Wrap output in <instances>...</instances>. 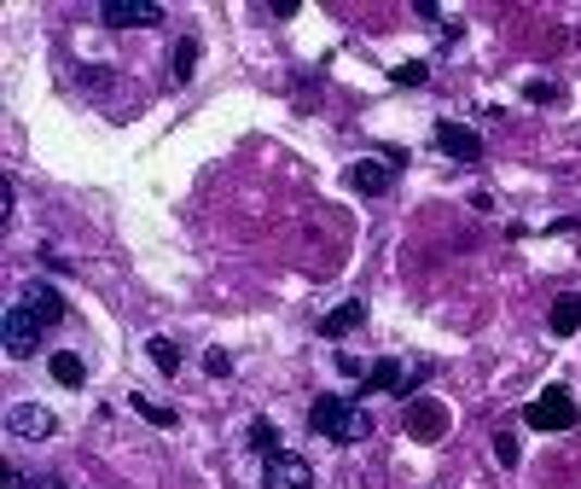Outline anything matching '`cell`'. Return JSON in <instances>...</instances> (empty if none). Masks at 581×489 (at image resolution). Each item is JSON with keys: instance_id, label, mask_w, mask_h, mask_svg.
<instances>
[{"instance_id": "4fadbf2b", "label": "cell", "mask_w": 581, "mask_h": 489, "mask_svg": "<svg viewBox=\"0 0 581 489\" xmlns=\"http://www.w3.org/2000/svg\"><path fill=\"white\" fill-rule=\"evenodd\" d=\"M367 320V303L361 297H349V303H337V309L320 320V339H344V332H355Z\"/></svg>"}, {"instance_id": "30bf717a", "label": "cell", "mask_w": 581, "mask_h": 489, "mask_svg": "<svg viewBox=\"0 0 581 489\" xmlns=\"http://www.w3.org/2000/svg\"><path fill=\"white\" fill-rule=\"evenodd\" d=\"M18 303H24V309H29V315H36V320H41V327H47V332H53V327H59V320H64V297H59V292H53V285H47V280H29Z\"/></svg>"}, {"instance_id": "9a60e30c", "label": "cell", "mask_w": 581, "mask_h": 489, "mask_svg": "<svg viewBox=\"0 0 581 489\" xmlns=\"http://www.w3.org/2000/svg\"><path fill=\"white\" fill-rule=\"evenodd\" d=\"M250 449L262 454V461H273V454H285V443H280V426H273V419H250Z\"/></svg>"}, {"instance_id": "8fae6325", "label": "cell", "mask_w": 581, "mask_h": 489, "mask_svg": "<svg viewBox=\"0 0 581 489\" xmlns=\"http://www.w3.org/2000/svg\"><path fill=\"white\" fill-rule=\"evenodd\" d=\"M7 431H12V437H53L59 419L47 414V408H36V402H18V408H12V419H7Z\"/></svg>"}, {"instance_id": "8992f818", "label": "cell", "mask_w": 581, "mask_h": 489, "mask_svg": "<svg viewBox=\"0 0 581 489\" xmlns=\"http://www.w3.org/2000/svg\"><path fill=\"white\" fill-rule=\"evenodd\" d=\"M41 332H47L41 320L29 315L24 303H12V309H7V356H18V362H24V356H36Z\"/></svg>"}, {"instance_id": "277c9868", "label": "cell", "mask_w": 581, "mask_h": 489, "mask_svg": "<svg viewBox=\"0 0 581 489\" xmlns=\"http://www.w3.org/2000/svg\"><path fill=\"white\" fill-rule=\"evenodd\" d=\"M99 19H106L111 29H158L163 24V7H158V0H106V7H99Z\"/></svg>"}, {"instance_id": "5b68a950", "label": "cell", "mask_w": 581, "mask_h": 489, "mask_svg": "<svg viewBox=\"0 0 581 489\" xmlns=\"http://www.w3.org/2000/svg\"><path fill=\"white\" fill-rule=\"evenodd\" d=\"M262 489H314V466L285 449L273 461H262Z\"/></svg>"}, {"instance_id": "52a82bcc", "label": "cell", "mask_w": 581, "mask_h": 489, "mask_svg": "<svg viewBox=\"0 0 581 489\" xmlns=\"http://www.w3.org/2000/svg\"><path fill=\"white\" fill-rule=\"evenodd\" d=\"M436 151L442 158H459V163H483V134L466 123H436Z\"/></svg>"}, {"instance_id": "44dd1931", "label": "cell", "mask_w": 581, "mask_h": 489, "mask_svg": "<svg viewBox=\"0 0 581 489\" xmlns=\"http://www.w3.org/2000/svg\"><path fill=\"white\" fill-rule=\"evenodd\" d=\"M203 367H210V379H227V374H233V356H227V350H210Z\"/></svg>"}, {"instance_id": "ba28073f", "label": "cell", "mask_w": 581, "mask_h": 489, "mask_svg": "<svg viewBox=\"0 0 581 489\" xmlns=\"http://www.w3.org/2000/svg\"><path fill=\"white\" fill-rule=\"evenodd\" d=\"M442 431H448V408H442V402H424V396L407 402V437H413V443H436Z\"/></svg>"}, {"instance_id": "ac0fdd59", "label": "cell", "mask_w": 581, "mask_h": 489, "mask_svg": "<svg viewBox=\"0 0 581 489\" xmlns=\"http://www.w3.org/2000/svg\"><path fill=\"white\" fill-rule=\"evenodd\" d=\"M390 76H396L401 88H419V82H431V64H424V59H407V64H396Z\"/></svg>"}, {"instance_id": "e0dca14e", "label": "cell", "mask_w": 581, "mask_h": 489, "mask_svg": "<svg viewBox=\"0 0 581 489\" xmlns=\"http://www.w3.org/2000/svg\"><path fill=\"white\" fill-rule=\"evenodd\" d=\"M193 59H198V47H193V41H181V47H175V59H169V82H175V88H181V82H193Z\"/></svg>"}, {"instance_id": "7a4b0ae2", "label": "cell", "mask_w": 581, "mask_h": 489, "mask_svg": "<svg viewBox=\"0 0 581 489\" xmlns=\"http://www.w3.org/2000/svg\"><path fill=\"white\" fill-rule=\"evenodd\" d=\"M431 374H436L431 362H396V356H390V362H379V367H372V374H367L361 396H372V391H390V396L413 402V396H419V384L431 379Z\"/></svg>"}, {"instance_id": "5bb4252c", "label": "cell", "mask_w": 581, "mask_h": 489, "mask_svg": "<svg viewBox=\"0 0 581 489\" xmlns=\"http://www.w3.org/2000/svg\"><path fill=\"white\" fill-rule=\"evenodd\" d=\"M47 374H53L59 384H71V391H76V384H88V362H82L76 350H59V356H47Z\"/></svg>"}, {"instance_id": "7402d4cb", "label": "cell", "mask_w": 581, "mask_h": 489, "mask_svg": "<svg viewBox=\"0 0 581 489\" xmlns=\"http://www.w3.org/2000/svg\"><path fill=\"white\" fill-rule=\"evenodd\" d=\"M7 489H36V484H29L24 472H7Z\"/></svg>"}, {"instance_id": "2e32d148", "label": "cell", "mask_w": 581, "mask_h": 489, "mask_svg": "<svg viewBox=\"0 0 581 489\" xmlns=\"http://www.w3.org/2000/svg\"><path fill=\"white\" fill-rule=\"evenodd\" d=\"M146 356H151V367H158V374H169V379L181 374V344H169V339H151V344H146Z\"/></svg>"}, {"instance_id": "6da1fadb", "label": "cell", "mask_w": 581, "mask_h": 489, "mask_svg": "<svg viewBox=\"0 0 581 489\" xmlns=\"http://www.w3.org/2000/svg\"><path fill=\"white\" fill-rule=\"evenodd\" d=\"M309 431L326 443H367L372 437V414L349 396H314L309 402Z\"/></svg>"}, {"instance_id": "ffe728a7", "label": "cell", "mask_w": 581, "mask_h": 489, "mask_svg": "<svg viewBox=\"0 0 581 489\" xmlns=\"http://www.w3.org/2000/svg\"><path fill=\"white\" fill-rule=\"evenodd\" d=\"M494 461H500V466H518V437H511V431L494 437Z\"/></svg>"}, {"instance_id": "603a6c76", "label": "cell", "mask_w": 581, "mask_h": 489, "mask_svg": "<svg viewBox=\"0 0 581 489\" xmlns=\"http://www.w3.org/2000/svg\"><path fill=\"white\" fill-rule=\"evenodd\" d=\"M47 489H64V484H59V478H47Z\"/></svg>"}, {"instance_id": "7c38bea8", "label": "cell", "mask_w": 581, "mask_h": 489, "mask_svg": "<svg viewBox=\"0 0 581 489\" xmlns=\"http://www.w3.org/2000/svg\"><path fill=\"white\" fill-rule=\"evenodd\" d=\"M546 327H553V339H576V332H581V292L553 297V315H546Z\"/></svg>"}, {"instance_id": "9c48e42d", "label": "cell", "mask_w": 581, "mask_h": 489, "mask_svg": "<svg viewBox=\"0 0 581 489\" xmlns=\"http://www.w3.org/2000/svg\"><path fill=\"white\" fill-rule=\"evenodd\" d=\"M349 187L361 193V198H384L390 187H396V170H390V158H361L349 170Z\"/></svg>"}, {"instance_id": "d6986e66", "label": "cell", "mask_w": 581, "mask_h": 489, "mask_svg": "<svg viewBox=\"0 0 581 489\" xmlns=\"http://www.w3.org/2000/svg\"><path fill=\"white\" fill-rule=\"evenodd\" d=\"M128 408H134V414H146L151 426H175V414H169V408H158V402H146V396H128Z\"/></svg>"}, {"instance_id": "3957f363", "label": "cell", "mask_w": 581, "mask_h": 489, "mask_svg": "<svg viewBox=\"0 0 581 489\" xmlns=\"http://www.w3.org/2000/svg\"><path fill=\"white\" fill-rule=\"evenodd\" d=\"M523 419L535 431H576L581 426V408H576V396L564 391V384H546V391L523 408Z\"/></svg>"}]
</instances>
